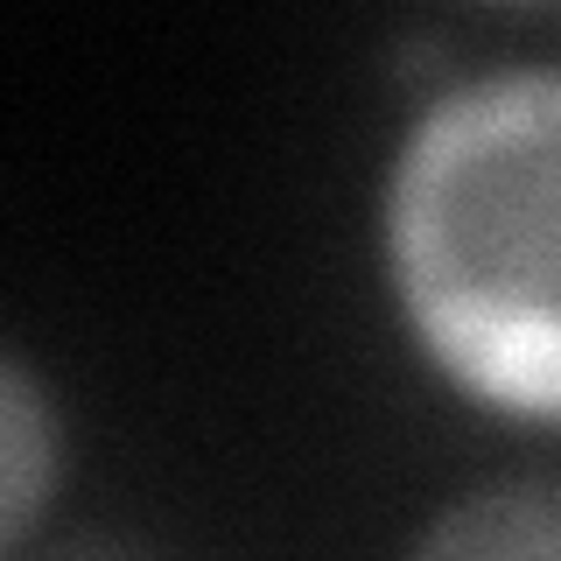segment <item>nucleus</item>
Returning <instances> with one entry per match:
<instances>
[{
  "mask_svg": "<svg viewBox=\"0 0 561 561\" xmlns=\"http://www.w3.org/2000/svg\"><path fill=\"white\" fill-rule=\"evenodd\" d=\"M386 280L470 400L561 421V64L435 92L386 169Z\"/></svg>",
  "mask_w": 561,
  "mask_h": 561,
  "instance_id": "nucleus-1",
  "label": "nucleus"
},
{
  "mask_svg": "<svg viewBox=\"0 0 561 561\" xmlns=\"http://www.w3.org/2000/svg\"><path fill=\"white\" fill-rule=\"evenodd\" d=\"M408 561H561V478H491L435 505Z\"/></svg>",
  "mask_w": 561,
  "mask_h": 561,
  "instance_id": "nucleus-2",
  "label": "nucleus"
},
{
  "mask_svg": "<svg viewBox=\"0 0 561 561\" xmlns=\"http://www.w3.org/2000/svg\"><path fill=\"white\" fill-rule=\"evenodd\" d=\"M64 491V414L22 351L0 358V548L28 554L49 499Z\"/></svg>",
  "mask_w": 561,
  "mask_h": 561,
  "instance_id": "nucleus-3",
  "label": "nucleus"
},
{
  "mask_svg": "<svg viewBox=\"0 0 561 561\" xmlns=\"http://www.w3.org/2000/svg\"><path fill=\"white\" fill-rule=\"evenodd\" d=\"M22 561H162V554L140 548V540H127V534L92 526V534H64V540H49L43 554H22Z\"/></svg>",
  "mask_w": 561,
  "mask_h": 561,
  "instance_id": "nucleus-4",
  "label": "nucleus"
}]
</instances>
